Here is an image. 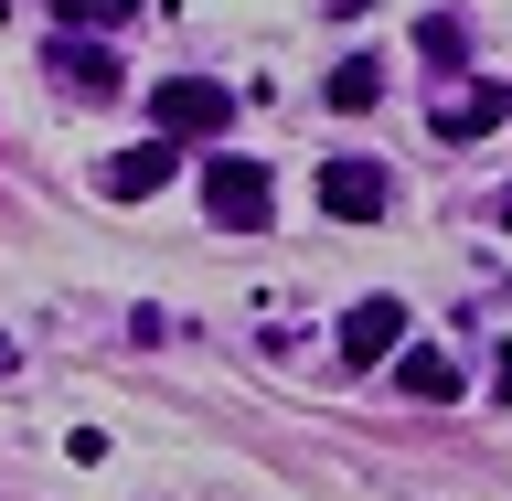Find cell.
Instances as JSON below:
<instances>
[{
	"label": "cell",
	"instance_id": "1",
	"mask_svg": "<svg viewBox=\"0 0 512 501\" xmlns=\"http://www.w3.org/2000/svg\"><path fill=\"white\" fill-rule=\"evenodd\" d=\"M150 128L160 139H224L235 128V96L214 75H171V86H150Z\"/></svg>",
	"mask_w": 512,
	"mask_h": 501
},
{
	"label": "cell",
	"instance_id": "2",
	"mask_svg": "<svg viewBox=\"0 0 512 501\" xmlns=\"http://www.w3.org/2000/svg\"><path fill=\"white\" fill-rule=\"evenodd\" d=\"M203 214H214L224 235H267L278 192H267V171H256V160H214V171H203Z\"/></svg>",
	"mask_w": 512,
	"mask_h": 501
},
{
	"label": "cell",
	"instance_id": "3",
	"mask_svg": "<svg viewBox=\"0 0 512 501\" xmlns=\"http://www.w3.org/2000/svg\"><path fill=\"white\" fill-rule=\"evenodd\" d=\"M160 182H182V139H139V150L96 160V192H107V203H150Z\"/></svg>",
	"mask_w": 512,
	"mask_h": 501
},
{
	"label": "cell",
	"instance_id": "4",
	"mask_svg": "<svg viewBox=\"0 0 512 501\" xmlns=\"http://www.w3.org/2000/svg\"><path fill=\"white\" fill-rule=\"evenodd\" d=\"M395 192H384V160H320V214L342 224H374Z\"/></svg>",
	"mask_w": 512,
	"mask_h": 501
},
{
	"label": "cell",
	"instance_id": "5",
	"mask_svg": "<svg viewBox=\"0 0 512 501\" xmlns=\"http://www.w3.org/2000/svg\"><path fill=\"white\" fill-rule=\"evenodd\" d=\"M54 86L75 96V107H107V96H118V54L86 43V32H64V43H54Z\"/></svg>",
	"mask_w": 512,
	"mask_h": 501
},
{
	"label": "cell",
	"instance_id": "6",
	"mask_svg": "<svg viewBox=\"0 0 512 501\" xmlns=\"http://www.w3.org/2000/svg\"><path fill=\"white\" fill-rule=\"evenodd\" d=\"M395 342H406V299H384V288H374V299H352V310H342V363H384Z\"/></svg>",
	"mask_w": 512,
	"mask_h": 501
},
{
	"label": "cell",
	"instance_id": "7",
	"mask_svg": "<svg viewBox=\"0 0 512 501\" xmlns=\"http://www.w3.org/2000/svg\"><path fill=\"white\" fill-rule=\"evenodd\" d=\"M502 118H512L502 86H448V96H438V139H491Z\"/></svg>",
	"mask_w": 512,
	"mask_h": 501
},
{
	"label": "cell",
	"instance_id": "8",
	"mask_svg": "<svg viewBox=\"0 0 512 501\" xmlns=\"http://www.w3.org/2000/svg\"><path fill=\"white\" fill-rule=\"evenodd\" d=\"M395 374H406V395H416V406H459V395H470V374H459L448 352H406Z\"/></svg>",
	"mask_w": 512,
	"mask_h": 501
},
{
	"label": "cell",
	"instance_id": "9",
	"mask_svg": "<svg viewBox=\"0 0 512 501\" xmlns=\"http://www.w3.org/2000/svg\"><path fill=\"white\" fill-rule=\"evenodd\" d=\"M416 54L438 64V75H459V64H470V22H459V11H427V22H416Z\"/></svg>",
	"mask_w": 512,
	"mask_h": 501
},
{
	"label": "cell",
	"instance_id": "10",
	"mask_svg": "<svg viewBox=\"0 0 512 501\" xmlns=\"http://www.w3.org/2000/svg\"><path fill=\"white\" fill-rule=\"evenodd\" d=\"M320 96H331L342 118H363V107H384V64H374V54H352V64H342V75H331Z\"/></svg>",
	"mask_w": 512,
	"mask_h": 501
},
{
	"label": "cell",
	"instance_id": "11",
	"mask_svg": "<svg viewBox=\"0 0 512 501\" xmlns=\"http://www.w3.org/2000/svg\"><path fill=\"white\" fill-rule=\"evenodd\" d=\"M64 11V32H128L139 22V0H54Z\"/></svg>",
	"mask_w": 512,
	"mask_h": 501
},
{
	"label": "cell",
	"instance_id": "12",
	"mask_svg": "<svg viewBox=\"0 0 512 501\" xmlns=\"http://www.w3.org/2000/svg\"><path fill=\"white\" fill-rule=\"evenodd\" d=\"M491 395H502V406H512V342L491 352Z\"/></svg>",
	"mask_w": 512,
	"mask_h": 501
},
{
	"label": "cell",
	"instance_id": "13",
	"mask_svg": "<svg viewBox=\"0 0 512 501\" xmlns=\"http://www.w3.org/2000/svg\"><path fill=\"white\" fill-rule=\"evenodd\" d=\"M502 235H512V182H502Z\"/></svg>",
	"mask_w": 512,
	"mask_h": 501
}]
</instances>
